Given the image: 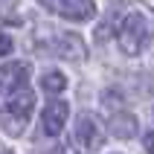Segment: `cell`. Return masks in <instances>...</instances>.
Instances as JSON below:
<instances>
[{
  "instance_id": "1",
  "label": "cell",
  "mask_w": 154,
  "mask_h": 154,
  "mask_svg": "<svg viewBox=\"0 0 154 154\" xmlns=\"http://www.w3.org/2000/svg\"><path fill=\"white\" fill-rule=\"evenodd\" d=\"M116 41H119V47H122L125 55H140V52L151 44V23H148V17L140 15V12L125 15L122 23H119Z\"/></svg>"
},
{
  "instance_id": "2",
  "label": "cell",
  "mask_w": 154,
  "mask_h": 154,
  "mask_svg": "<svg viewBox=\"0 0 154 154\" xmlns=\"http://www.w3.org/2000/svg\"><path fill=\"white\" fill-rule=\"evenodd\" d=\"M35 108V93L29 87L23 90H17L12 99H6V122H15L9 134H17L20 128H26V122H29V113Z\"/></svg>"
},
{
  "instance_id": "3",
  "label": "cell",
  "mask_w": 154,
  "mask_h": 154,
  "mask_svg": "<svg viewBox=\"0 0 154 154\" xmlns=\"http://www.w3.org/2000/svg\"><path fill=\"white\" fill-rule=\"evenodd\" d=\"M105 140V131L102 125H99V119H96L93 113H82L76 119V143L82 151H96V148L102 146Z\"/></svg>"
},
{
  "instance_id": "4",
  "label": "cell",
  "mask_w": 154,
  "mask_h": 154,
  "mask_svg": "<svg viewBox=\"0 0 154 154\" xmlns=\"http://www.w3.org/2000/svg\"><path fill=\"white\" fill-rule=\"evenodd\" d=\"M26 82H29V64L23 61L0 64V96H15L26 87Z\"/></svg>"
},
{
  "instance_id": "5",
  "label": "cell",
  "mask_w": 154,
  "mask_h": 154,
  "mask_svg": "<svg viewBox=\"0 0 154 154\" xmlns=\"http://www.w3.org/2000/svg\"><path fill=\"white\" fill-rule=\"evenodd\" d=\"M67 116H70V105L64 102V99L47 102V108H44V113H41L44 134H47V137H58L61 131H64V125H67Z\"/></svg>"
},
{
  "instance_id": "6",
  "label": "cell",
  "mask_w": 154,
  "mask_h": 154,
  "mask_svg": "<svg viewBox=\"0 0 154 154\" xmlns=\"http://www.w3.org/2000/svg\"><path fill=\"white\" fill-rule=\"evenodd\" d=\"M55 12L67 20H90L96 15V6L93 0H61Z\"/></svg>"
},
{
  "instance_id": "7",
  "label": "cell",
  "mask_w": 154,
  "mask_h": 154,
  "mask_svg": "<svg viewBox=\"0 0 154 154\" xmlns=\"http://www.w3.org/2000/svg\"><path fill=\"white\" fill-rule=\"evenodd\" d=\"M137 116L134 113H113V119H111V134L116 140H131V137H137Z\"/></svg>"
},
{
  "instance_id": "8",
  "label": "cell",
  "mask_w": 154,
  "mask_h": 154,
  "mask_svg": "<svg viewBox=\"0 0 154 154\" xmlns=\"http://www.w3.org/2000/svg\"><path fill=\"white\" fill-rule=\"evenodd\" d=\"M58 55H64V58H82L85 55V44L79 41V35H61L58 38Z\"/></svg>"
},
{
  "instance_id": "9",
  "label": "cell",
  "mask_w": 154,
  "mask_h": 154,
  "mask_svg": "<svg viewBox=\"0 0 154 154\" xmlns=\"http://www.w3.org/2000/svg\"><path fill=\"white\" fill-rule=\"evenodd\" d=\"M41 87L47 93H61V90L67 87V76H64L61 70H47L41 76Z\"/></svg>"
},
{
  "instance_id": "10",
  "label": "cell",
  "mask_w": 154,
  "mask_h": 154,
  "mask_svg": "<svg viewBox=\"0 0 154 154\" xmlns=\"http://www.w3.org/2000/svg\"><path fill=\"white\" fill-rule=\"evenodd\" d=\"M9 52H12V38L0 29V58H3V55H9Z\"/></svg>"
},
{
  "instance_id": "11",
  "label": "cell",
  "mask_w": 154,
  "mask_h": 154,
  "mask_svg": "<svg viewBox=\"0 0 154 154\" xmlns=\"http://www.w3.org/2000/svg\"><path fill=\"white\" fill-rule=\"evenodd\" d=\"M143 146H146V151H148V154H154V131H148V134H146Z\"/></svg>"
},
{
  "instance_id": "12",
  "label": "cell",
  "mask_w": 154,
  "mask_h": 154,
  "mask_svg": "<svg viewBox=\"0 0 154 154\" xmlns=\"http://www.w3.org/2000/svg\"><path fill=\"white\" fill-rule=\"evenodd\" d=\"M38 3H41L44 9H50V12H55V9H58V3H61V0H38Z\"/></svg>"
}]
</instances>
